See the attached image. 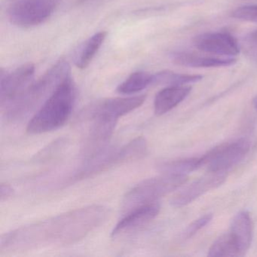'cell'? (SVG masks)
Masks as SVG:
<instances>
[{"label": "cell", "mask_w": 257, "mask_h": 257, "mask_svg": "<svg viewBox=\"0 0 257 257\" xmlns=\"http://www.w3.org/2000/svg\"><path fill=\"white\" fill-rule=\"evenodd\" d=\"M209 256H242L229 233L222 234L209 249Z\"/></svg>", "instance_id": "obj_20"}, {"label": "cell", "mask_w": 257, "mask_h": 257, "mask_svg": "<svg viewBox=\"0 0 257 257\" xmlns=\"http://www.w3.org/2000/svg\"><path fill=\"white\" fill-rule=\"evenodd\" d=\"M70 75V67L68 63L64 60L58 61L41 79L33 82L17 100L2 109L6 119L16 122L28 116Z\"/></svg>", "instance_id": "obj_3"}, {"label": "cell", "mask_w": 257, "mask_h": 257, "mask_svg": "<svg viewBox=\"0 0 257 257\" xmlns=\"http://www.w3.org/2000/svg\"><path fill=\"white\" fill-rule=\"evenodd\" d=\"M187 175L164 174L161 177L147 179L132 188L122 201L123 213L144 204L153 203L176 190L187 181Z\"/></svg>", "instance_id": "obj_4"}, {"label": "cell", "mask_w": 257, "mask_h": 257, "mask_svg": "<svg viewBox=\"0 0 257 257\" xmlns=\"http://www.w3.org/2000/svg\"><path fill=\"white\" fill-rule=\"evenodd\" d=\"M56 5L55 0H20L9 9V19L21 28L37 26L52 16Z\"/></svg>", "instance_id": "obj_5"}, {"label": "cell", "mask_w": 257, "mask_h": 257, "mask_svg": "<svg viewBox=\"0 0 257 257\" xmlns=\"http://www.w3.org/2000/svg\"><path fill=\"white\" fill-rule=\"evenodd\" d=\"M146 98V95H138L100 100L85 108L78 118L82 121H88L97 115H107L118 118L138 109L144 104Z\"/></svg>", "instance_id": "obj_8"}, {"label": "cell", "mask_w": 257, "mask_h": 257, "mask_svg": "<svg viewBox=\"0 0 257 257\" xmlns=\"http://www.w3.org/2000/svg\"><path fill=\"white\" fill-rule=\"evenodd\" d=\"M226 172H209V174L195 180L177 193L171 200L174 207H180L190 204L206 192L216 189L226 179Z\"/></svg>", "instance_id": "obj_11"}, {"label": "cell", "mask_w": 257, "mask_h": 257, "mask_svg": "<svg viewBox=\"0 0 257 257\" xmlns=\"http://www.w3.org/2000/svg\"><path fill=\"white\" fill-rule=\"evenodd\" d=\"M191 91L189 85H171L161 90L155 97V114L162 115L169 112L183 102Z\"/></svg>", "instance_id": "obj_14"}, {"label": "cell", "mask_w": 257, "mask_h": 257, "mask_svg": "<svg viewBox=\"0 0 257 257\" xmlns=\"http://www.w3.org/2000/svg\"><path fill=\"white\" fill-rule=\"evenodd\" d=\"M203 79L200 75L182 74L172 71H162L154 74V84L153 85H188L189 84L195 83Z\"/></svg>", "instance_id": "obj_19"}, {"label": "cell", "mask_w": 257, "mask_h": 257, "mask_svg": "<svg viewBox=\"0 0 257 257\" xmlns=\"http://www.w3.org/2000/svg\"><path fill=\"white\" fill-rule=\"evenodd\" d=\"M13 194H14V189L10 185L7 184V183H1V186H0L1 201H4L8 199L10 197L13 196Z\"/></svg>", "instance_id": "obj_24"}, {"label": "cell", "mask_w": 257, "mask_h": 257, "mask_svg": "<svg viewBox=\"0 0 257 257\" xmlns=\"http://www.w3.org/2000/svg\"><path fill=\"white\" fill-rule=\"evenodd\" d=\"M202 166L204 162L201 156L162 162L158 165V168L164 174L186 175Z\"/></svg>", "instance_id": "obj_17"}, {"label": "cell", "mask_w": 257, "mask_h": 257, "mask_svg": "<svg viewBox=\"0 0 257 257\" xmlns=\"http://www.w3.org/2000/svg\"><path fill=\"white\" fill-rule=\"evenodd\" d=\"M153 84L154 74L144 71L135 72L117 87L116 91L122 94H135Z\"/></svg>", "instance_id": "obj_18"}, {"label": "cell", "mask_w": 257, "mask_h": 257, "mask_svg": "<svg viewBox=\"0 0 257 257\" xmlns=\"http://www.w3.org/2000/svg\"><path fill=\"white\" fill-rule=\"evenodd\" d=\"M159 211L160 205L156 202L144 204L132 209L126 213L114 227L112 237H118L147 225L158 216Z\"/></svg>", "instance_id": "obj_12"}, {"label": "cell", "mask_w": 257, "mask_h": 257, "mask_svg": "<svg viewBox=\"0 0 257 257\" xmlns=\"http://www.w3.org/2000/svg\"><path fill=\"white\" fill-rule=\"evenodd\" d=\"M212 218H213L212 214H207L194 221L183 231V234H182V239L187 240V239L191 238L201 228L207 225L211 221Z\"/></svg>", "instance_id": "obj_23"}, {"label": "cell", "mask_w": 257, "mask_h": 257, "mask_svg": "<svg viewBox=\"0 0 257 257\" xmlns=\"http://www.w3.org/2000/svg\"><path fill=\"white\" fill-rule=\"evenodd\" d=\"M119 163H121L119 149L103 147L87 156L83 165L68 179L66 183L70 184L85 180Z\"/></svg>", "instance_id": "obj_10"}, {"label": "cell", "mask_w": 257, "mask_h": 257, "mask_svg": "<svg viewBox=\"0 0 257 257\" xmlns=\"http://www.w3.org/2000/svg\"><path fill=\"white\" fill-rule=\"evenodd\" d=\"M171 59L177 65L192 68L229 67L237 61L234 58L206 56L186 52H174L171 54Z\"/></svg>", "instance_id": "obj_13"}, {"label": "cell", "mask_w": 257, "mask_h": 257, "mask_svg": "<svg viewBox=\"0 0 257 257\" xmlns=\"http://www.w3.org/2000/svg\"><path fill=\"white\" fill-rule=\"evenodd\" d=\"M249 42L254 46H257V31L255 33H252L249 37Z\"/></svg>", "instance_id": "obj_25"}, {"label": "cell", "mask_w": 257, "mask_h": 257, "mask_svg": "<svg viewBox=\"0 0 257 257\" xmlns=\"http://www.w3.org/2000/svg\"><path fill=\"white\" fill-rule=\"evenodd\" d=\"M253 105H254V107H255V109H256V110H257V97H255V98H254Z\"/></svg>", "instance_id": "obj_26"}, {"label": "cell", "mask_w": 257, "mask_h": 257, "mask_svg": "<svg viewBox=\"0 0 257 257\" xmlns=\"http://www.w3.org/2000/svg\"><path fill=\"white\" fill-rule=\"evenodd\" d=\"M231 17L244 22L257 23V5L238 7L231 13Z\"/></svg>", "instance_id": "obj_22"}, {"label": "cell", "mask_w": 257, "mask_h": 257, "mask_svg": "<svg viewBox=\"0 0 257 257\" xmlns=\"http://www.w3.org/2000/svg\"><path fill=\"white\" fill-rule=\"evenodd\" d=\"M193 44L201 52L224 58H234L240 53L237 40L226 32L199 34L194 38Z\"/></svg>", "instance_id": "obj_9"}, {"label": "cell", "mask_w": 257, "mask_h": 257, "mask_svg": "<svg viewBox=\"0 0 257 257\" xmlns=\"http://www.w3.org/2000/svg\"><path fill=\"white\" fill-rule=\"evenodd\" d=\"M249 147V141L244 138L215 147L202 156L204 166L207 165L209 172H226L244 158Z\"/></svg>", "instance_id": "obj_6"}, {"label": "cell", "mask_w": 257, "mask_h": 257, "mask_svg": "<svg viewBox=\"0 0 257 257\" xmlns=\"http://www.w3.org/2000/svg\"><path fill=\"white\" fill-rule=\"evenodd\" d=\"M147 144L145 138L139 137L119 149L121 162H131L141 159L147 153Z\"/></svg>", "instance_id": "obj_21"}, {"label": "cell", "mask_w": 257, "mask_h": 257, "mask_svg": "<svg viewBox=\"0 0 257 257\" xmlns=\"http://www.w3.org/2000/svg\"><path fill=\"white\" fill-rule=\"evenodd\" d=\"M35 66L26 64L10 73H1L0 103L1 108L11 104L17 100L34 82Z\"/></svg>", "instance_id": "obj_7"}, {"label": "cell", "mask_w": 257, "mask_h": 257, "mask_svg": "<svg viewBox=\"0 0 257 257\" xmlns=\"http://www.w3.org/2000/svg\"><path fill=\"white\" fill-rule=\"evenodd\" d=\"M76 95V87L70 75L45 100L28 123L27 132L40 135L62 127L71 115Z\"/></svg>", "instance_id": "obj_2"}, {"label": "cell", "mask_w": 257, "mask_h": 257, "mask_svg": "<svg viewBox=\"0 0 257 257\" xmlns=\"http://www.w3.org/2000/svg\"><path fill=\"white\" fill-rule=\"evenodd\" d=\"M106 35L107 33L105 31L97 33L76 49L73 57V62L76 67L79 69H85L91 64L106 40Z\"/></svg>", "instance_id": "obj_16"}, {"label": "cell", "mask_w": 257, "mask_h": 257, "mask_svg": "<svg viewBox=\"0 0 257 257\" xmlns=\"http://www.w3.org/2000/svg\"><path fill=\"white\" fill-rule=\"evenodd\" d=\"M102 206L77 209L4 234L0 250L15 252L50 244L67 245L81 240L107 217Z\"/></svg>", "instance_id": "obj_1"}, {"label": "cell", "mask_w": 257, "mask_h": 257, "mask_svg": "<svg viewBox=\"0 0 257 257\" xmlns=\"http://www.w3.org/2000/svg\"><path fill=\"white\" fill-rule=\"evenodd\" d=\"M228 233L243 256L249 249L252 237V223L249 213L246 211L237 213L231 222Z\"/></svg>", "instance_id": "obj_15"}]
</instances>
